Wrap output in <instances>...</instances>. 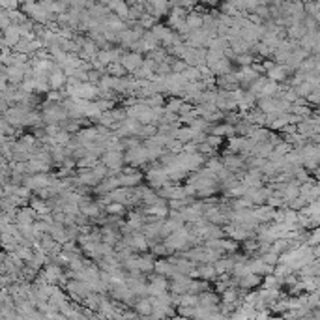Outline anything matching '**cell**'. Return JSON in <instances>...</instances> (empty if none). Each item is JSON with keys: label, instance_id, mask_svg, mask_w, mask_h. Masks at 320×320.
<instances>
[{"label": "cell", "instance_id": "1", "mask_svg": "<svg viewBox=\"0 0 320 320\" xmlns=\"http://www.w3.org/2000/svg\"><path fill=\"white\" fill-rule=\"evenodd\" d=\"M64 289H66V292L70 294L71 302H75V304H83V300H85L90 292H94L92 287H90V283L79 281V279H70Z\"/></svg>", "mask_w": 320, "mask_h": 320}, {"label": "cell", "instance_id": "2", "mask_svg": "<svg viewBox=\"0 0 320 320\" xmlns=\"http://www.w3.org/2000/svg\"><path fill=\"white\" fill-rule=\"evenodd\" d=\"M124 157H125V165H131V167H142V165H146L148 161L152 163V159H150V152L144 144L125 150Z\"/></svg>", "mask_w": 320, "mask_h": 320}, {"label": "cell", "instance_id": "3", "mask_svg": "<svg viewBox=\"0 0 320 320\" xmlns=\"http://www.w3.org/2000/svg\"><path fill=\"white\" fill-rule=\"evenodd\" d=\"M223 228H225V236L232 238L236 242H245L247 238H253V236H255V232H253L251 228H247V226L242 225V223H234V221L223 225Z\"/></svg>", "mask_w": 320, "mask_h": 320}, {"label": "cell", "instance_id": "4", "mask_svg": "<svg viewBox=\"0 0 320 320\" xmlns=\"http://www.w3.org/2000/svg\"><path fill=\"white\" fill-rule=\"evenodd\" d=\"M171 290V283L167 281V277L165 275H150V281H148V296H161L165 292H169Z\"/></svg>", "mask_w": 320, "mask_h": 320}, {"label": "cell", "instance_id": "5", "mask_svg": "<svg viewBox=\"0 0 320 320\" xmlns=\"http://www.w3.org/2000/svg\"><path fill=\"white\" fill-rule=\"evenodd\" d=\"M124 154L125 152H118V150H107L102 156V161L109 167L110 171H122L125 165Z\"/></svg>", "mask_w": 320, "mask_h": 320}, {"label": "cell", "instance_id": "6", "mask_svg": "<svg viewBox=\"0 0 320 320\" xmlns=\"http://www.w3.org/2000/svg\"><path fill=\"white\" fill-rule=\"evenodd\" d=\"M120 62H122V66L127 70V73L131 75V73H135V71H137L142 66V62H144V56H142V53L129 51V53H124V55H122V60H120Z\"/></svg>", "mask_w": 320, "mask_h": 320}, {"label": "cell", "instance_id": "7", "mask_svg": "<svg viewBox=\"0 0 320 320\" xmlns=\"http://www.w3.org/2000/svg\"><path fill=\"white\" fill-rule=\"evenodd\" d=\"M236 75H238V79H240V85L249 88V86L253 85L260 75H262V73H258L253 66H242L240 70H236Z\"/></svg>", "mask_w": 320, "mask_h": 320}, {"label": "cell", "instance_id": "8", "mask_svg": "<svg viewBox=\"0 0 320 320\" xmlns=\"http://www.w3.org/2000/svg\"><path fill=\"white\" fill-rule=\"evenodd\" d=\"M21 39H23V36H21L19 24H11L9 28L2 30V45H8V47L13 49Z\"/></svg>", "mask_w": 320, "mask_h": 320}, {"label": "cell", "instance_id": "9", "mask_svg": "<svg viewBox=\"0 0 320 320\" xmlns=\"http://www.w3.org/2000/svg\"><path fill=\"white\" fill-rule=\"evenodd\" d=\"M133 309L139 313V317H152V311H154V300H152V296L137 298V302L133 304Z\"/></svg>", "mask_w": 320, "mask_h": 320}, {"label": "cell", "instance_id": "10", "mask_svg": "<svg viewBox=\"0 0 320 320\" xmlns=\"http://www.w3.org/2000/svg\"><path fill=\"white\" fill-rule=\"evenodd\" d=\"M199 302L203 307H219L221 305V294L217 290H204L199 294Z\"/></svg>", "mask_w": 320, "mask_h": 320}, {"label": "cell", "instance_id": "11", "mask_svg": "<svg viewBox=\"0 0 320 320\" xmlns=\"http://www.w3.org/2000/svg\"><path fill=\"white\" fill-rule=\"evenodd\" d=\"M49 85L53 90H64L68 86V75L64 73L62 68H56L53 73H49Z\"/></svg>", "mask_w": 320, "mask_h": 320}, {"label": "cell", "instance_id": "12", "mask_svg": "<svg viewBox=\"0 0 320 320\" xmlns=\"http://www.w3.org/2000/svg\"><path fill=\"white\" fill-rule=\"evenodd\" d=\"M236 279V285L240 287V289H245V290H251L258 287L260 283H262V277H260V273H247V275H243V277H234Z\"/></svg>", "mask_w": 320, "mask_h": 320}, {"label": "cell", "instance_id": "13", "mask_svg": "<svg viewBox=\"0 0 320 320\" xmlns=\"http://www.w3.org/2000/svg\"><path fill=\"white\" fill-rule=\"evenodd\" d=\"M212 73L215 75V77H221V75H226V73H230L232 70V60L228 58V56H223L221 60H217L215 64H212L210 66Z\"/></svg>", "mask_w": 320, "mask_h": 320}, {"label": "cell", "instance_id": "14", "mask_svg": "<svg viewBox=\"0 0 320 320\" xmlns=\"http://www.w3.org/2000/svg\"><path fill=\"white\" fill-rule=\"evenodd\" d=\"M154 266H156V255L150 251L148 253H139V270L142 273H150L154 272Z\"/></svg>", "mask_w": 320, "mask_h": 320}, {"label": "cell", "instance_id": "15", "mask_svg": "<svg viewBox=\"0 0 320 320\" xmlns=\"http://www.w3.org/2000/svg\"><path fill=\"white\" fill-rule=\"evenodd\" d=\"M49 234L53 236L56 242H60V243H66L68 240H70V236H68V226L64 225V223H53Z\"/></svg>", "mask_w": 320, "mask_h": 320}, {"label": "cell", "instance_id": "16", "mask_svg": "<svg viewBox=\"0 0 320 320\" xmlns=\"http://www.w3.org/2000/svg\"><path fill=\"white\" fill-rule=\"evenodd\" d=\"M120 180H122V186H125V188H137L142 184L144 176H142V172H133V174L120 172Z\"/></svg>", "mask_w": 320, "mask_h": 320}, {"label": "cell", "instance_id": "17", "mask_svg": "<svg viewBox=\"0 0 320 320\" xmlns=\"http://www.w3.org/2000/svg\"><path fill=\"white\" fill-rule=\"evenodd\" d=\"M217 268L215 264H201L199 266V277L201 279H206V281H215L217 279Z\"/></svg>", "mask_w": 320, "mask_h": 320}, {"label": "cell", "instance_id": "18", "mask_svg": "<svg viewBox=\"0 0 320 320\" xmlns=\"http://www.w3.org/2000/svg\"><path fill=\"white\" fill-rule=\"evenodd\" d=\"M188 26L191 30H197V28H203L204 26V13L201 9H193L188 13Z\"/></svg>", "mask_w": 320, "mask_h": 320}, {"label": "cell", "instance_id": "19", "mask_svg": "<svg viewBox=\"0 0 320 320\" xmlns=\"http://www.w3.org/2000/svg\"><path fill=\"white\" fill-rule=\"evenodd\" d=\"M247 189H249V186H245L242 180H240L234 188H230L228 191H225V195L228 197V199H238V197L245 195V193H247Z\"/></svg>", "mask_w": 320, "mask_h": 320}, {"label": "cell", "instance_id": "20", "mask_svg": "<svg viewBox=\"0 0 320 320\" xmlns=\"http://www.w3.org/2000/svg\"><path fill=\"white\" fill-rule=\"evenodd\" d=\"M150 251H152L156 257H169V255H172V253H174V251H172L171 247H169V245L163 242V240H161V242H157V243H154V245L150 247Z\"/></svg>", "mask_w": 320, "mask_h": 320}, {"label": "cell", "instance_id": "21", "mask_svg": "<svg viewBox=\"0 0 320 320\" xmlns=\"http://www.w3.org/2000/svg\"><path fill=\"white\" fill-rule=\"evenodd\" d=\"M107 73H109V75H114V77H125V75H129L127 70L122 66V62H110L109 66H107Z\"/></svg>", "mask_w": 320, "mask_h": 320}, {"label": "cell", "instance_id": "22", "mask_svg": "<svg viewBox=\"0 0 320 320\" xmlns=\"http://www.w3.org/2000/svg\"><path fill=\"white\" fill-rule=\"evenodd\" d=\"M184 103H186V100H184L182 96H180V98H171L169 102L165 103V110H169V112H176V114H178Z\"/></svg>", "mask_w": 320, "mask_h": 320}, {"label": "cell", "instance_id": "23", "mask_svg": "<svg viewBox=\"0 0 320 320\" xmlns=\"http://www.w3.org/2000/svg\"><path fill=\"white\" fill-rule=\"evenodd\" d=\"M255 60H257V56H255V53L253 51H249V53H242V55L236 56L234 62L242 68V66H253L255 64Z\"/></svg>", "mask_w": 320, "mask_h": 320}, {"label": "cell", "instance_id": "24", "mask_svg": "<svg viewBox=\"0 0 320 320\" xmlns=\"http://www.w3.org/2000/svg\"><path fill=\"white\" fill-rule=\"evenodd\" d=\"M102 161V157H96V156H85L81 157L77 161V169H92L94 165H98Z\"/></svg>", "mask_w": 320, "mask_h": 320}, {"label": "cell", "instance_id": "25", "mask_svg": "<svg viewBox=\"0 0 320 320\" xmlns=\"http://www.w3.org/2000/svg\"><path fill=\"white\" fill-rule=\"evenodd\" d=\"M105 212L110 213V215H125L127 206L124 203H110L109 206H105Z\"/></svg>", "mask_w": 320, "mask_h": 320}, {"label": "cell", "instance_id": "26", "mask_svg": "<svg viewBox=\"0 0 320 320\" xmlns=\"http://www.w3.org/2000/svg\"><path fill=\"white\" fill-rule=\"evenodd\" d=\"M204 167H206V169H210L212 172H215V174H217V172L221 171L223 167H225V163H223V159H219V157H210V159L206 161V165H204Z\"/></svg>", "mask_w": 320, "mask_h": 320}, {"label": "cell", "instance_id": "27", "mask_svg": "<svg viewBox=\"0 0 320 320\" xmlns=\"http://www.w3.org/2000/svg\"><path fill=\"white\" fill-rule=\"evenodd\" d=\"M148 56H150V58H154V60L159 64V62H165V60L169 58V51H165V49L157 47V49H154V51H150Z\"/></svg>", "mask_w": 320, "mask_h": 320}, {"label": "cell", "instance_id": "28", "mask_svg": "<svg viewBox=\"0 0 320 320\" xmlns=\"http://www.w3.org/2000/svg\"><path fill=\"white\" fill-rule=\"evenodd\" d=\"M184 75H186L188 81H201V79H203L199 66H188V70L184 71Z\"/></svg>", "mask_w": 320, "mask_h": 320}, {"label": "cell", "instance_id": "29", "mask_svg": "<svg viewBox=\"0 0 320 320\" xmlns=\"http://www.w3.org/2000/svg\"><path fill=\"white\" fill-rule=\"evenodd\" d=\"M68 96H66V92H62V90H49L47 94H45V100H49V102H64Z\"/></svg>", "mask_w": 320, "mask_h": 320}, {"label": "cell", "instance_id": "30", "mask_svg": "<svg viewBox=\"0 0 320 320\" xmlns=\"http://www.w3.org/2000/svg\"><path fill=\"white\" fill-rule=\"evenodd\" d=\"M266 83H268V79L262 77V75H260V77H258L257 81H255V83H253V85L249 86V90H251V92H253V94H255V96H257V98H258V96H260V92H262V88H264Z\"/></svg>", "mask_w": 320, "mask_h": 320}, {"label": "cell", "instance_id": "31", "mask_svg": "<svg viewBox=\"0 0 320 320\" xmlns=\"http://www.w3.org/2000/svg\"><path fill=\"white\" fill-rule=\"evenodd\" d=\"M21 4H23V0H0L2 9H17L21 8Z\"/></svg>", "mask_w": 320, "mask_h": 320}, {"label": "cell", "instance_id": "32", "mask_svg": "<svg viewBox=\"0 0 320 320\" xmlns=\"http://www.w3.org/2000/svg\"><path fill=\"white\" fill-rule=\"evenodd\" d=\"M215 146H212L210 142H201V144H199V152H203L204 156H213V154H215Z\"/></svg>", "mask_w": 320, "mask_h": 320}, {"label": "cell", "instance_id": "33", "mask_svg": "<svg viewBox=\"0 0 320 320\" xmlns=\"http://www.w3.org/2000/svg\"><path fill=\"white\" fill-rule=\"evenodd\" d=\"M203 0H180V4L184 6V8H188V9H191L193 6H199Z\"/></svg>", "mask_w": 320, "mask_h": 320}]
</instances>
